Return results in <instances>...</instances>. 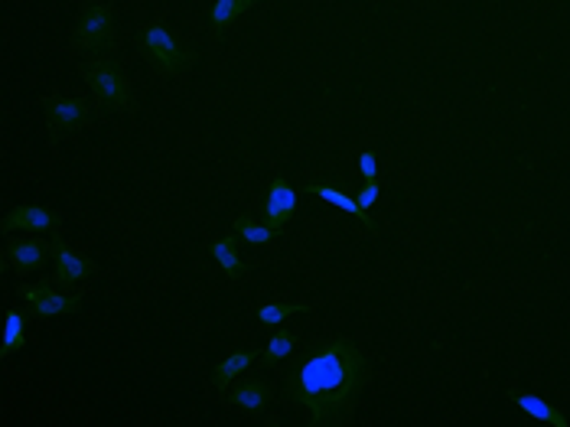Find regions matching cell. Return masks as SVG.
Masks as SVG:
<instances>
[{"label": "cell", "instance_id": "6da1fadb", "mask_svg": "<svg viewBox=\"0 0 570 427\" xmlns=\"http://www.w3.org/2000/svg\"><path fill=\"white\" fill-rule=\"evenodd\" d=\"M368 376V353L349 337H329L300 356L287 379V399L303 412V425H352Z\"/></svg>", "mask_w": 570, "mask_h": 427}, {"label": "cell", "instance_id": "7a4b0ae2", "mask_svg": "<svg viewBox=\"0 0 570 427\" xmlns=\"http://www.w3.org/2000/svg\"><path fill=\"white\" fill-rule=\"evenodd\" d=\"M137 52H141V59H144V65H147V72H150V78L157 85H167V82L186 75L196 65V59H199V52L186 39H180L167 26L163 16H154V20H147L141 26Z\"/></svg>", "mask_w": 570, "mask_h": 427}, {"label": "cell", "instance_id": "3957f363", "mask_svg": "<svg viewBox=\"0 0 570 427\" xmlns=\"http://www.w3.org/2000/svg\"><path fill=\"white\" fill-rule=\"evenodd\" d=\"M82 82L88 88V98L95 101L98 111H111V114H137L141 98L137 88L131 82V75L114 62V56H88L82 62Z\"/></svg>", "mask_w": 570, "mask_h": 427}, {"label": "cell", "instance_id": "277c9868", "mask_svg": "<svg viewBox=\"0 0 570 427\" xmlns=\"http://www.w3.org/2000/svg\"><path fill=\"white\" fill-rule=\"evenodd\" d=\"M65 52L78 56H114L118 52V10L111 0H85L65 36Z\"/></svg>", "mask_w": 570, "mask_h": 427}, {"label": "cell", "instance_id": "5b68a950", "mask_svg": "<svg viewBox=\"0 0 570 427\" xmlns=\"http://www.w3.org/2000/svg\"><path fill=\"white\" fill-rule=\"evenodd\" d=\"M39 111H43V127H46V141L49 147H62L65 141L78 137L92 118H95V101L85 95H69V91H43L36 98Z\"/></svg>", "mask_w": 570, "mask_h": 427}, {"label": "cell", "instance_id": "8992f818", "mask_svg": "<svg viewBox=\"0 0 570 427\" xmlns=\"http://www.w3.org/2000/svg\"><path fill=\"white\" fill-rule=\"evenodd\" d=\"M16 297L33 310V320L65 317V314H75L82 307V294L78 291H62L52 281H39V284H23L20 281Z\"/></svg>", "mask_w": 570, "mask_h": 427}, {"label": "cell", "instance_id": "52a82bcc", "mask_svg": "<svg viewBox=\"0 0 570 427\" xmlns=\"http://www.w3.org/2000/svg\"><path fill=\"white\" fill-rule=\"evenodd\" d=\"M52 261V248L43 235H10L7 245H3V258H0V268L3 271H13L20 281H26L29 274H39L46 265Z\"/></svg>", "mask_w": 570, "mask_h": 427}, {"label": "cell", "instance_id": "ba28073f", "mask_svg": "<svg viewBox=\"0 0 570 427\" xmlns=\"http://www.w3.org/2000/svg\"><path fill=\"white\" fill-rule=\"evenodd\" d=\"M49 248H52V284L56 288L69 291V288H78V284L98 278V261L85 248L65 245L62 235L49 239Z\"/></svg>", "mask_w": 570, "mask_h": 427}, {"label": "cell", "instance_id": "9c48e42d", "mask_svg": "<svg viewBox=\"0 0 570 427\" xmlns=\"http://www.w3.org/2000/svg\"><path fill=\"white\" fill-rule=\"evenodd\" d=\"M0 232L3 235H16V232H33V235H62V212L43 203H16L3 212L0 219Z\"/></svg>", "mask_w": 570, "mask_h": 427}, {"label": "cell", "instance_id": "30bf717a", "mask_svg": "<svg viewBox=\"0 0 570 427\" xmlns=\"http://www.w3.org/2000/svg\"><path fill=\"white\" fill-rule=\"evenodd\" d=\"M226 402H229L232 408L252 415V418H262V415L268 412V405L275 402V386H271V379H265V376H248V379H242V382H235V386L229 389Z\"/></svg>", "mask_w": 570, "mask_h": 427}, {"label": "cell", "instance_id": "8fae6325", "mask_svg": "<svg viewBox=\"0 0 570 427\" xmlns=\"http://www.w3.org/2000/svg\"><path fill=\"white\" fill-rule=\"evenodd\" d=\"M296 190L290 186L287 176H275L271 186H268V196H265V206H262V219L268 225H275L278 232H284L287 225L293 222L296 216Z\"/></svg>", "mask_w": 570, "mask_h": 427}, {"label": "cell", "instance_id": "7c38bea8", "mask_svg": "<svg viewBox=\"0 0 570 427\" xmlns=\"http://www.w3.org/2000/svg\"><path fill=\"white\" fill-rule=\"evenodd\" d=\"M506 399L525 415V418H532V422H545V425L551 427H570V418L558 408V405H551V402H545L542 395H532V392H519V389H509L506 392Z\"/></svg>", "mask_w": 570, "mask_h": 427}, {"label": "cell", "instance_id": "4fadbf2b", "mask_svg": "<svg viewBox=\"0 0 570 427\" xmlns=\"http://www.w3.org/2000/svg\"><path fill=\"white\" fill-rule=\"evenodd\" d=\"M239 245H242V235L235 229L206 245V252L219 261V268H222V274L229 281H242L245 278V258H242V248Z\"/></svg>", "mask_w": 570, "mask_h": 427}, {"label": "cell", "instance_id": "5bb4252c", "mask_svg": "<svg viewBox=\"0 0 570 427\" xmlns=\"http://www.w3.org/2000/svg\"><path fill=\"white\" fill-rule=\"evenodd\" d=\"M255 363H258V353H252V350H239V353L226 356V359L213 369V389L226 399L229 389L235 386V379H242Z\"/></svg>", "mask_w": 570, "mask_h": 427}, {"label": "cell", "instance_id": "9a60e30c", "mask_svg": "<svg viewBox=\"0 0 570 427\" xmlns=\"http://www.w3.org/2000/svg\"><path fill=\"white\" fill-rule=\"evenodd\" d=\"M306 190H310L313 196H319L323 203H329V206H336V209L349 212L352 219H359V222H362V225H365L372 235L378 232L375 219L368 216V209H362V206H359V199H355V196H349V193H342V190H332V186H323V183H310Z\"/></svg>", "mask_w": 570, "mask_h": 427}, {"label": "cell", "instance_id": "2e32d148", "mask_svg": "<svg viewBox=\"0 0 570 427\" xmlns=\"http://www.w3.org/2000/svg\"><path fill=\"white\" fill-rule=\"evenodd\" d=\"M265 0H213L209 10V26L216 36H226L245 13H252L255 7H262Z\"/></svg>", "mask_w": 570, "mask_h": 427}, {"label": "cell", "instance_id": "e0dca14e", "mask_svg": "<svg viewBox=\"0 0 570 427\" xmlns=\"http://www.w3.org/2000/svg\"><path fill=\"white\" fill-rule=\"evenodd\" d=\"M33 310H20V307H7V324H3V343H0V359L7 363L13 353H20L26 346V324H29Z\"/></svg>", "mask_w": 570, "mask_h": 427}, {"label": "cell", "instance_id": "ac0fdd59", "mask_svg": "<svg viewBox=\"0 0 570 427\" xmlns=\"http://www.w3.org/2000/svg\"><path fill=\"white\" fill-rule=\"evenodd\" d=\"M232 229L242 235V242H248V245H271L281 232L275 229V225H268L265 219H255V216H248V212H242V216H235L232 219Z\"/></svg>", "mask_w": 570, "mask_h": 427}, {"label": "cell", "instance_id": "d6986e66", "mask_svg": "<svg viewBox=\"0 0 570 427\" xmlns=\"http://www.w3.org/2000/svg\"><path fill=\"white\" fill-rule=\"evenodd\" d=\"M296 343H300V337H296L293 330H278V333L268 340L265 353H262V366H265V369H281L287 359L293 356Z\"/></svg>", "mask_w": 570, "mask_h": 427}, {"label": "cell", "instance_id": "ffe728a7", "mask_svg": "<svg viewBox=\"0 0 570 427\" xmlns=\"http://www.w3.org/2000/svg\"><path fill=\"white\" fill-rule=\"evenodd\" d=\"M313 307H316V304H310V301H275V304L258 307V320H262L265 327H281L284 320L300 317V314H310Z\"/></svg>", "mask_w": 570, "mask_h": 427}, {"label": "cell", "instance_id": "44dd1931", "mask_svg": "<svg viewBox=\"0 0 570 427\" xmlns=\"http://www.w3.org/2000/svg\"><path fill=\"white\" fill-rule=\"evenodd\" d=\"M378 196H381V183H378V180H365L355 199H359L362 209H372V206L378 203Z\"/></svg>", "mask_w": 570, "mask_h": 427}, {"label": "cell", "instance_id": "7402d4cb", "mask_svg": "<svg viewBox=\"0 0 570 427\" xmlns=\"http://www.w3.org/2000/svg\"><path fill=\"white\" fill-rule=\"evenodd\" d=\"M355 163H359V173L365 180H378V154L375 150H362Z\"/></svg>", "mask_w": 570, "mask_h": 427}]
</instances>
